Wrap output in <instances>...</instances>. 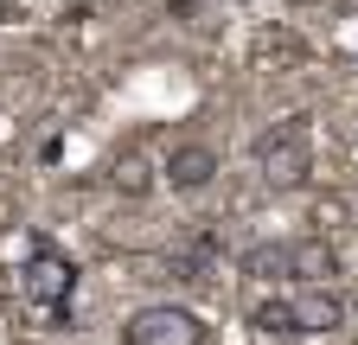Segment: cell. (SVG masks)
I'll return each mask as SVG.
<instances>
[{
  "mask_svg": "<svg viewBox=\"0 0 358 345\" xmlns=\"http://www.w3.org/2000/svg\"><path fill=\"white\" fill-rule=\"evenodd\" d=\"M250 154H256V172H262L268 192H307L313 186V122L307 115L268 122L250 141Z\"/></svg>",
  "mask_w": 358,
  "mask_h": 345,
  "instance_id": "cell-1",
  "label": "cell"
},
{
  "mask_svg": "<svg viewBox=\"0 0 358 345\" xmlns=\"http://www.w3.org/2000/svg\"><path fill=\"white\" fill-rule=\"evenodd\" d=\"M26 294H32V307L52 320V332H64L71 326V294H77V263L52 243V237H32V249H26Z\"/></svg>",
  "mask_w": 358,
  "mask_h": 345,
  "instance_id": "cell-2",
  "label": "cell"
},
{
  "mask_svg": "<svg viewBox=\"0 0 358 345\" xmlns=\"http://www.w3.org/2000/svg\"><path fill=\"white\" fill-rule=\"evenodd\" d=\"M211 320L186 300H148L122 320V345H205Z\"/></svg>",
  "mask_w": 358,
  "mask_h": 345,
  "instance_id": "cell-3",
  "label": "cell"
},
{
  "mask_svg": "<svg viewBox=\"0 0 358 345\" xmlns=\"http://www.w3.org/2000/svg\"><path fill=\"white\" fill-rule=\"evenodd\" d=\"M160 179H166L173 192L199 198V192L217 179V147H211V141H179V147L160 160Z\"/></svg>",
  "mask_w": 358,
  "mask_h": 345,
  "instance_id": "cell-4",
  "label": "cell"
},
{
  "mask_svg": "<svg viewBox=\"0 0 358 345\" xmlns=\"http://www.w3.org/2000/svg\"><path fill=\"white\" fill-rule=\"evenodd\" d=\"M294 320H301V339H327L345 326V294L339 288H294Z\"/></svg>",
  "mask_w": 358,
  "mask_h": 345,
  "instance_id": "cell-5",
  "label": "cell"
},
{
  "mask_svg": "<svg viewBox=\"0 0 358 345\" xmlns=\"http://www.w3.org/2000/svg\"><path fill=\"white\" fill-rule=\"evenodd\" d=\"M154 179H160V166L148 160V147H141V141L115 147V160H109V192H122V198H148V192H154Z\"/></svg>",
  "mask_w": 358,
  "mask_h": 345,
  "instance_id": "cell-6",
  "label": "cell"
},
{
  "mask_svg": "<svg viewBox=\"0 0 358 345\" xmlns=\"http://www.w3.org/2000/svg\"><path fill=\"white\" fill-rule=\"evenodd\" d=\"M243 326L262 332V339H301V320H294V300L288 294H262L243 307Z\"/></svg>",
  "mask_w": 358,
  "mask_h": 345,
  "instance_id": "cell-7",
  "label": "cell"
},
{
  "mask_svg": "<svg viewBox=\"0 0 358 345\" xmlns=\"http://www.w3.org/2000/svg\"><path fill=\"white\" fill-rule=\"evenodd\" d=\"M166 13H173V20H192V13L205 20V0H166Z\"/></svg>",
  "mask_w": 358,
  "mask_h": 345,
  "instance_id": "cell-8",
  "label": "cell"
}]
</instances>
